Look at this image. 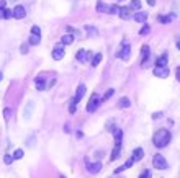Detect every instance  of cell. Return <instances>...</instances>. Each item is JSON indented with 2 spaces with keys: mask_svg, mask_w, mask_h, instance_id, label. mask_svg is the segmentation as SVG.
<instances>
[{
  "mask_svg": "<svg viewBox=\"0 0 180 178\" xmlns=\"http://www.w3.org/2000/svg\"><path fill=\"white\" fill-rule=\"evenodd\" d=\"M170 137L172 136H170V133L167 129H159V131H156V134L152 137V142H154V146L157 149H162L170 142Z\"/></svg>",
  "mask_w": 180,
  "mask_h": 178,
  "instance_id": "cell-1",
  "label": "cell"
},
{
  "mask_svg": "<svg viewBox=\"0 0 180 178\" xmlns=\"http://www.w3.org/2000/svg\"><path fill=\"white\" fill-rule=\"evenodd\" d=\"M113 136H115V149H113V152H112V160H116L120 157V150H121L123 131H121V129H113Z\"/></svg>",
  "mask_w": 180,
  "mask_h": 178,
  "instance_id": "cell-2",
  "label": "cell"
},
{
  "mask_svg": "<svg viewBox=\"0 0 180 178\" xmlns=\"http://www.w3.org/2000/svg\"><path fill=\"white\" fill-rule=\"evenodd\" d=\"M152 165H154V168H157V170H165L167 167H169V163H167V160L160 155V154H156L154 159H152Z\"/></svg>",
  "mask_w": 180,
  "mask_h": 178,
  "instance_id": "cell-3",
  "label": "cell"
},
{
  "mask_svg": "<svg viewBox=\"0 0 180 178\" xmlns=\"http://www.w3.org/2000/svg\"><path fill=\"white\" fill-rule=\"evenodd\" d=\"M100 96H98L97 93H94V95H92L90 96V100H89V105H87V111H89V113H94L95 110H97V108H98V105H100Z\"/></svg>",
  "mask_w": 180,
  "mask_h": 178,
  "instance_id": "cell-4",
  "label": "cell"
},
{
  "mask_svg": "<svg viewBox=\"0 0 180 178\" xmlns=\"http://www.w3.org/2000/svg\"><path fill=\"white\" fill-rule=\"evenodd\" d=\"M11 16H13V18H16V20H23V18L26 16L25 7H21V5H16V7L11 10Z\"/></svg>",
  "mask_w": 180,
  "mask_h": 178,
  "instance_id": "cell-5",
  "label": "cell"
},
{
  "mask_svg": "<svg viewBox=\"0 0 180 178\" xmlns=\"http://www.w3.org/2000/svg\"><path fill=\"white\" fill-rule=\"evenodd\" d=\"M85 167H87V170H89L90 173H98V172L102 170V163H100V162L90 163L89 160H85Z\"/></svg>",
  "mask_w": 180,
  "mask_h": 178,
  "instance_id": "cell-6",
  "label": "cell"
},
{
  "mask_svg": "<svg viewBox=\"0 0 180 178\" xmlns=\"http://www.w3.org/2000/svg\"><path fill=\"white\" fill-rule=\"evenodd\" d=\"M90 56H92L90 51H84V49H80V51H77V56H75V59H77L79 62H87V61L90 59Z\"/></svg>",
  "mask_w": 180,
  "mask_h": 178,
  "instance_id": "cell-7",
  "label": "cell"
},
{
  "mask_svg": "<svg viewBox=\"0 0 180 178\" xmlns=\"http://www.w3.org/2000/svg\"><path fill=\"white\" fill-rule=\"evenodd\" d=\"M141 56H143V67H147V61H149V56H151V51H149V46L144 44L141 48Z\"/></svg>",
  "mask_w": 180,
  "mask_h": 178,
  "instance_id": "cell-8",
  "label": "cell"
},
{
  "mask_svg": "<svg viewBox=\"0 0 180 178\" xmlns=\"http://www.w3.org/2000/svg\"><path fill=\"white\" fill-rule=\"evenodd\" d=\"M169 69H167V66L165 67H156L154 69V75L156 77H160V78H167L169 77Z\"/></svg>",
  "mask_w": 180,
  "mask_h": 178,
  "instance_id": "cell-9",
  "label": "cell"
},
{
  "mask_svg": "<svg viewBox=\"0 0 180 178\" xmlns=\"http://www.w3.org/2000/svg\"><path fill=\"white\" fill-rule=\"evenodd\" d=\"M130 53H131V46L126 43L123 48H121V53L118 54V57H121L123 61H128V59H130Z\"/></svg>",
  "mask_w": 180,
  "mask_h": 178,
  "instance_id": "cell-10",
  "label": "cell"
},
{
  "mask_svg": "<svg viewBox=\"0 0 180 178\" xmlns=\"http://www.w3.org/2000/svg\"><path fill=\"white\" fill-rule=\"evenodd\" d=\"M118 13H120V16L123 20H128V18H131V16H133V8L131 7H123V8H120Z\"/></svg>",
  "mask_w": 180,
  "mask_h": 178,
  "instance_id": "cell-11",
  "label": "cell"
},
{
  "mask_svg": "<svg viewBox=\"0 0 180 178\" xmlns=\"http://www.w3.org/2000/svg\"><path fill=\"white\" fill-rule=\"evenodd\" d=\"M64 57V48L62 46H56V48L53 49V59L54 61H61Z\"/></svg>",
  "mask_w": 180,
  "mask_h": 178,
  "instance_id": "cell-12",
  "label": "cell"
},
{
  "mask_svg": "<svg viewBox=\"0 0 180 178\" xmlns=\"http://www.w3.org/2000/svg\"><path fill=\"white\" fill-rule=\"evenodd\" d=\"M85 91H87V88H85V85L82 83V85H79V88H77V93H75V96H74V100L75 101H80V100H82L84 98V95H85Z\"/></svg>",
  "mask_w": 180,
  "mask_h": 178,
  "instance_id": "cell-13",
  "label": "cell"
},
{
  "mask_svg": "<svg viewBox=\"0 0 180 178\" xmlns=\"http://www.w3.org/2000/svg\"><path fill=\"white\" fill-rule=\"evenodd\" d=\"M144 157V150L141 147H138V149H134V150H133V155H131V159L134 160V162H139V160H141Z\"/></svg>",
  "mask_w": 180,
  "mask_h": 178,
  "instance_id": "cell-14",
  "label": "cell"
},
{
  "mask_svg": "<svg viewBox=\"0 0 180 178\" xmlns=\"http://www.w3.org/2000/svg\"><path fill=\"white\" fill-rule=\"evenodd\" d=\"M167 59H169V56H167L165 53L162 56H159L157 61H156V67H165L167 66Z\"/></svg>",
  "mask_w": 180,
  "mask_h": 178,
  "instance_id": "cell-15",
  "label": "cell"
},
{
  "mask_svg": "<svg viewBox=\"0 0 180 178\" xmlns=\"http://www.w3.org/2000/svg\"><path fill=\"white\" fill-rule=\"evenodd\" d=\"M28 43H30L31 46H38L39 43H41V34H30V39H28Z\"/></svg>",
  "mask_w": 180,
  "mask_h": 178,
  "instance_id": "cell-16",
  "label": "cell"
},
{
  "mask_svg": "<svg viewBox=\"0 0 180 178\" xmlns=\"http://www.w3.org/2000/svg\"><path fill=\"white\" fill-rule=\"evenodd\" d=\"M34 85H36L38 90H44V88H46V78L36 77V78H34Z\"/></svg>",
  "mask_w": 180,
  "mask_h": 178,
  "instance_id": "cell-17",
  "label": "cell"
},
{
  "mask_svg": "<svg viewBox=\"0 0 180 178\" xmlns=\"http://www.w3.org/2000/svg\"><path fill=\"white\" fill-rule=\"evenodd\" d=\"M133 18H134L138 23H144L147 20V13H144V11H138L136 15H133Z\"/></svg>",
  "mask_w": 180,
  "mask_h": 178,
  "instance_id": "cell-18",
  "label": "cell"
},
{
  "mask_svg": "<svg viewBox=\"0 0 180 178\" xmlns=\"http://www.w3.org/2000/svg\"><path fill=\"white\" fill-rule=\"evenodd\" d=\"M173 18H175V15L173 13H170V15H165V16H157V21H160V23H170Z\"/></svg>",
  "mask_w": 180,
  "mask_h": 178,
  "instance_id": "cell-19",
  "label": "cell"
},
{
  "mask_svg": "<svg viewBox=\"0 0 180 178\" xmlns=\"http://www.w3.org/2000/svg\"><path fill=\"white\" fill-rule=\"evenodd\" d=\"M131 103H130V98H126V96H121V98L118 100V106L120 108H128Z\"/></svg>",
  "mask_w": 180,
  "mask_h": 178,
  "instance_id": "cell-20",
  "label": "cell"
},
{
  "mask_svg": "<svg viewBox=\"0 0 180 178\" xmlns=\"http://www.w3.org/2000/svg\"><path fill=\"white\" fill-rule=\"evenodd\" d=\"M61 43L62 44H72L74 43V36H72V34H64L62 39H61Z\"/></svg>",
  "mask_w": 180,
  "mask_h": 178,
  "instance_id": "cell-21",
  "label": "cell"
},
{
  "mask_svg": "<svg viewBox=\"0 0 180 178\" xmlns=\"http://www.w3.org/2000/svg\"><path fill=\"white\" fill-rule=\"evenodd\" d=\"M100 62H102V54H100V53H97V54L94 56V59H92V66L97 67L98 64H100Z\"/></svg>",
  "mask_w": 180,
  "mask_h": 178,
  "instance_id": "cell-22",
  "label": "cell"
},
{
  "mask_svg": "<svg viewBox=\"0 0 180 178\" xmlns=\"http://www.w3.org/2000/svg\"><path fill=\"white\" fill-rule=\"evenodd\" d=\"M30 113H33V103H28L25 110V119H30Z\"/></svg>",
  "mask_w": 180,
  "mask_h": 178,
  "instance_id": "cell-23",
  "label": "cell"
},
{
  "mask_svg": "<svg viewBox=\"0 0 180 178\" xmlns=\"http://www.w3.org/2000/svg\"><path fill=\"white\" fill-rule=\"evenodd\" d=\"M75 108H77V101H75V100L72 98V100H71V103H69V113L74 114V113H75Z\"/></svg>",
  "mask_w": 180,
  "mask_h": 178,
  "instance_id": "cell-24",
  "label": "cell"
},
{
  "mask_svg": "<svg viewBox=\"0 0 180 178\" xmlns=\"http://www.w3.org/2000/svg\"><path fill=\"white\" fill-rule=\"evenodd\" d=\"M118 11H120V8L116 7V5H108L107 13H110V15H115V13H118Z\"/></svg>",
  "mask_w": 180,
  "mask_h": 178,
  "instance_id": "cell-25",
  "label": "cell"
},
{
  "mask_svg": "<svg viewBox=\"0 0 180 178\" xmlns=\"http://www.w3.org/2000/svg\"><path fill=\"white\" fill-rule=\"evenodd\" d=\"M20 159H23V150L21 149H16L13 152V160H20Z\"/></svg>",
  "mask_w": 180,
  "mask_h": 178,
  "instance_id": "cell-26",
  "label": "cell"
},
{
  "mask_svg": "<svg viewBox=\"0 0 180 178\" xmlns=\"http://www.w3.org/2000/svg\"><path fill=\"white\" fill-rule=\"evenodd\" d=\"M113 93H115V90L113 88H110V90H107V93H105V96L102 98V101H107V100H110L113 96Z\"/></svg>",
  "mask_w": 180,
  "mask_h": 178,
  "instance_id": "cell-27",
  "label": "cell"
},
{
  "mask_svg": "<svg viewBox=\"0 0 180 178\" xmlns=\"http://www.w3.org/2000/svg\"><path fill=\"white\" fill-rule=\"evenodd\" d=\"M107 10H108V7L103 2H98L97 3V11H107Z\"/></svg>",
  "mask_w": 180,
  "mask_h": 178,
  "instance_id": "cell-28",
  "label": "cell"
},
{
  "mask_svg": "<svg viewBox=\"0 0 180 178\" xmlns=\"http://www.w3.org/2000/svg\"><path fill=\"white\" fill-rule=\"evenodd\" d=\"M131 8L133 10H139V8H141V2H139V0H131Z\"/></svg>",
  "mask_w": 180,
  "mask_h": 178,
  "instance_id": "cell-29",
  "label": "cell"
},
{
  "mask_svg": "<svg viewBox=\"0 0 180 178\" xmlns=\"http://www.w3.org/2000/svg\"><path fill=\"white\" fill-rule=\"evenodd\" d=\"M151 31V28H149V25H144L141 30H139V34H141V36H144V34H147Z\"/></svg>",
  "mask_w": 180,
  "mask_h": 178,
  "instance_id": "cell-30",
  "label": "cell"
},
{
  "mask_svg": "<svg viewBox=\"0 0 180 178\" xmlns=\"http://www.w3.org/2000/svg\"><path fill=\"white\" fill-rule=\"evenodd\" d=\"M139 178H152V173H151V170H144L141 175H139Z\"/></svg>",
  "mask_w": 180,
  "mask_h": 178,
  "instance_id": "cell-31",
  "label": "cell"
},
{
  "mask_svg": "<svg viewBox=\"0 0 180 178\" xmlns=\"http://www.w3.org/2000/svg\"><path fill=\"white\" fill-rule=\"evenodd\" d=\"M3 160H5V163H7V165H10L11 162H13V155H5Z\"/></svg>",
  "mask_w": 180,
  "mask_h": 178,
  "instance_id": "cell-32",
  "label": "cell"
},
{
  "mask_svg": "<svg viewBox=\"0 0 180 178\" xmlns=\"http://www.w3.org/2000/svg\"><path fill=\"white\" fill-rule=\"evenodd\" d=\"M31 33L33 34H41V30H39V26H31Z\"/></svg>",
  "mask_w": 180,
  "mask_h": 178,
  "instance_id": "cell-33",
  "label": "cell"
},
{
  "mask_svg": "<svg viewBox=\"0 0 180 178\" xmlns=\"http://www.w3.org/2000/svg\"><path fill=\"white\" fill-rule=\"evenodd\" d=\"M133 163H134V160H133V159H130V160H128V162L123 165V167H125V170H126V168H130V167H133Z\"/></svg>",
  "mask_w": 180,
  "mask_h": 178,
  "instance_id": "cell-34",
  "label": "cell"
},
{
  "mask_svg": "<svg viewBox=\"0 0 180 178\" xmlns=\"http://www.w3.org/2000/svg\"><path fill=\"white\" fill-rule=\"evenodd\" d=\"M7 8V0H0V10Z\"/></svg>",
  "mask_w": 180,
  "mask_h": 178,
  "instance_id": "cell-35",
  "label": "cell"
},
{
  "mask_svg": "<svg viewBox=\"0 0 180 178\" xmlns=\"http://www.w3.org/2000/svg\"><path fill=\"white\" fill-rule=\"evenodd\" d=\"M87 30H89V33H90V34H97V31H95L92 26H87Z\"/></svg>",
  "mask_w": 180,
  "mask_h": 178,
  "instance_id": "cell-36",
  "label": "cell"
},
{
  "mask_svg": "<svg viewBox=\"0 0 180 178\" xmlns=\"http://www.w3.org/2000/svg\"><path fill=\"white\" fill-rule=\"evenodd\" d=\"M26 51H28V46H26V44H23V46H21V53H23V54H26Z\"/></svg>",
  "mask_w": 180,
  "mask_h": 178,
  "instance_id": "cell-37",
  "label": "cell"
},
{
  "mask_svg": "<svg viewBox=\"0 0 180 178\" xmlns=\"http://www.w3.org/2000/svg\"><path fill=\"white\" fill-rule=\"evenodd\" d=\"M160 116H162V113H154V114H152V118H154V119H159Z\"/></svg>",
  "mask_w": 180,
  "mask_h": 178,
  "instance_id": "cell-38",
  "label": "cell"
},
{
  "mask_svg": "<svg viewBox=\"0 0 180 178\" xmlns=\"http://www.w3.org/2000/svg\"><path fill=\"white\" fill-rule=\"evenodd\" d=\"M175 75H177V80H178V82H180V67H178L177 70H175Z\"/></svg>",
  "mask_w": 180,
  "mask_h": 178,
  "instance_id": "cell-39",
  "label": "cell"
},
{
  "mask_svg": "<svg viewBox=\"0 0 180 178\" xmlns=\"http://www.w3.org/2000/svg\"><path fill=\"white\" fill-rule=\"evenodd\" d=\"M147 5H151V7H154V5H156V0H147Z\"/></svg>",
  "mask_w": 180,
  "mask_h": 178,
  "instance_id": "cell-40",
  "label": "cell"
},
{
  "mask_svg": "<svg viewBox=\"0 0 180 178\" xmlns=\"http://www.w3.org/2000/svg\"><path fill=\"white\" fill-rule=\"evenodd\" d=\"M177 49H180V41L177 43Z\"/></svg>",
  "mask_w": 180,
  "mask_h": 178,
  "instance_id": "cell-41",
  "label": "cell"
},
{
  "mask_svg": "<svg viewBox=\"0 0 180 178\" xmlns=\"http://www.w3.org/2000/svg\"><path fill=\"white\" fill-rule=\"evenodd\" d=\"M0 80H2V72H0Z\"/></svg>",
  "mask_w": 180,
  "mask_h": 178,
  "instance_id": "cell-42",
  "label": "cell"
}]
</instances>
